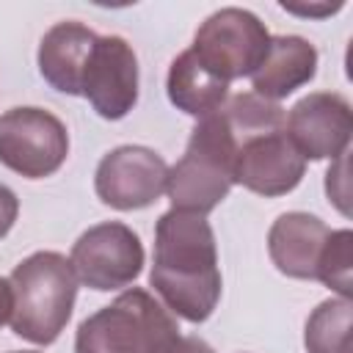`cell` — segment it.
Here are the masks:
<instances>
[{
  "label": "cell",
  "mask_w": 353,
  "mask_h": 353,
  "mask_svg": "<svg viewBox=\"0 0 353 353\" xmlns=\"http://www.w3.org/2000/svg\"><path fill=\"white\" fill-rule=\"evenodd\" d=\"M149 284L174 317L204 323L221 301L215 232L204 215L168 210L154 223Z\"/></svg>",
  "instance_id": "6da1fadb"
},
{
  "label": "cell",
  "mask_w": 353,
  "mask_h": 353,
  "mask_svg": "<svg viewBox=\"0 0 353 353\" xmlns=\"http://www.w3.org/2000/svg\"><path fill=\"white\" fill-rule=\"evenodd\" d=\"M179 339V323L165 303L130 287L77 325L74 353H171Z\"/></svg>",
  "instance_id": "7a4b0ae2"
},
{
  "label": "cell",
  "mask_w": 353,
  "mask_h": 353,
  "mask_svg": "<svg viewBox=\"0 0 353 353\" xmlns=\"http://www.w3.org/2000/svg\"><path fill=\"white\" fill-rule=\"evenodd\" d=\"M8 281L14 292L11 331L33 345H52L77 301L72 262L58 251H36L11 270Z\"/></svg>",
  "instance_id": "3957f363"
},
{
  "label": "cell",
  "mask_w": 353,
  "mask_h": 353,
  "mask_svg": "<svg viewBox=\"0 0 353 353\" xmlns=\"http://www.w3.org/2000/svg\"><path fill=\"white\" fill-rule=\"evenodd\" d=\"M232 160H234V138L215 110L196 121L190 130L185 154L168 165L165 193L171 210L210 215L232 190Z\"/></svg>",
  "instance_id": "277c9868"
},
{
  "label": "cell",
  "mask_w": 353,
  "mask_h": 353,
  "mask_svg": "<svg viewBox=\"0 0 353 353\" xmlns=\"http://www.w3.org/2000/svg\"><path fill=\"white\" fill-rule=\"evenodd\" d=\"M270 47V33L265 22L237 6H226L212 11L193 36V55L210 69L215 77L232 83L240 77H251L265 61Z\"/></svg>",
  "instance_id": "5b68a950"
},
{
  "label": "cell",
  "mask_w": 353,
  "mask_h": 353,
  "mask_svg": "<svg viewBox=\"0 0 353 353\" xmlns=\"http://www.w3.org/2000/svg\"><path fill=\"white\" fill-rule=\"evenodd\" d=\"M69 157L66 124L36 105H19L0 116V163L25 179L52 176Z\"/></svg>",
  "instance_id": "8992f818"
},
{
  "label": "cell",
  "mask_w": 353,
  "mask_h": 353,
  "mask_svg": "<svg viewBox=\"0 0 353 353\" xmlns=\"http://www.w3.org/2000/svg\"><path fill=\"white\" fill-rule=\"evenodd\" d=\"M229 132L234 138V160H232L234 185H243L245 190L265 199L287 196L301 185L306 174V160L292 146L284 127L259 130V132H234L229 127Z\"/></svg>",
  "instance_id": "52a82bcc"
},
{
  "label": "cell",
  "mask_w": 353,
  "mask_h": 353,
  "mask_svg": "<svg viewBox=\"0 0 353 353\" xmlns=\"http://www.w3.org/2000/svg\"><path fill=\"white\" fill-rule=\"evenodd\" d=\"M69 262L77 281L97 292H110L132 284L143 270L141 237L121 221L88 226L72 245Z\"/></svg>",
  "instance_id": "ba28073f"
},
{
  "label": "cell",
  "mask_w": 353,
  "mask_h": 353,
  "mask_svg": "<svg viewBox=\"0 0 353 353\" xmlns=\"http://www.w3.org/2000/svg\"><path fill=\"white\" fill-rule=\"evenodd\" d=\"M165 176L168 163L154 149L124 143L99 160L94 171V190L102 204L130 212L154 204L165 193Z\"/></svg>",
  "instance_id": "9c48e42d"
},
{
  "label": "cell",
  "mask_w": 353,
  "mask_h": 353,
  "mask_svg": "<svg viewBox=\"0 0 353 353\" xmlns=\"http://www.w3.org/2000/svg\"><path fill=\"white\" fill-rule=\"evenodd\" d=\"M80 97L108 121L124 119L138 105V55L124 36H97Z\"/></svg>",
  "instance_id": "30bf717a"
},
{
  "label": "cell",
  "mask_w": 353,
  "mask_h": 353,
  "mask_svg": "<svg viewBox=\"0 0 353 353\" xmlns=\"http://www.w3.org/2000/svg\"><path fill=\"white\" fill-rule=\"evenodd\" d=\"M284 132L303 160H336L350 146V102L336 91H312L284 113Z\"/></svg>",
  "instance_id": "8fae6325"
},
{
  "label": "cell",
  "mask_w": 353,
  "mask_h": 353,
  "mask_svg": "<svg viewBox=\"0 0 353 353\" xmlns=\"http://www.w3.org/2000/svg\"><path fill=\"white\" fill-rule=\"evenodd\" d=\"M97 36L99 33H94L88 25L77 19L55 22L41 36L39 52H36L39 74L44 77V83L61 94L80 97L83 74H85Z\"/></svg>",
  "instance_id": "7c38bea8"
},
{
  "label": "cell",
  "mask_w": 353,
  "mask_h": 353,
  "mask_svg": "<svg viewBox=\"0 0 353 353\" xmlns=\"http://www.w3.org/2000/svg\"><path fill=\"white\" fill-rule=\"evenodd\" d=\"M331 229L309 212H281L268 232V254L279 273L290 279L314 281L317 262Z\"/></svg>",
  "instance_id": "4fadbf2b"
},
{
  "label": "cell",
  "mask_w": 353,
  "mask_h": 353,
  "mask_svg": "<svg viewBox=\"0 0 353 353\" xmlns=\"http://www.w3.org/2000/svg\"><path fill=\"white\" fill-rule=\"evenodd\" d=\"M317 74V47L303 36H270V47L259 69L251 74L254 94L279 102L312 83Z\"/></svg>",
  "instance_id": "5bb4252c"
},
{
  "label": "cell",
  "mask_w": 353,
  "mask_h": 353,
  "mask_svg": "<svg viewBox=\"0 0 353 353\" xmlns=\"http://www.w3.org/2000/svg\"><path fill=\"white\" fill-rule=\"evenodd\" d=\"M165 91L171 105L193 119H204L215 113L229 99V83L215 77L210 69H204V63L193 55L190 47L171 61Z\"/></svg>",
  "instance_id": "9a60e30c"
},
{
  "label": "cell",
  "mask_w": 353,
  "mask_h": 353,
  "mask_svg": "<svg viewBox=\"0 0 353 353\" xmlns=\"http://www.w3.org/2000/svg\"><path fill=\"white\" fill-rule=\"evenodd\" d=\"M353 303L350 298H325L306 317L303 345L306 353H353L350 342Z\"/></svg>",
  "instance_id": "2e32d148"
},
{
  "label": "cell",
  "mask_w": 353,
  "mask_h": 353,
  "mask_svg": "<svg viewBox=\"0 0 353 353\" xmlns=\"http://www.w3.org/2000/svg\"><path fill=\"white\" fill-rule=\"evenodd\" d=\"M314 281H323L339 298L353 295V232L350 229H331L317 262Z\"/></svg>",
  "instance_id": "e0dca14e"
},
{
  "label": "cell",
  "mask_w": 353,
  "mask_h": 353,
  "mask_svg": "<svg viewBox=\"0 0 353 353\" xmlns=\"http://www.w3.org/2000/svg\"><path fill=\"white\" fill-rule=\"evenodd\" d=\"M345 168H347V152L339 154L334 160V165L328 168L325 174V193H328V201H334L339 207L342 215H347V176H345Z\"/></svg>",
  "instance_id": "ac0fdd59"
},
{
  "label": "cell",
  "mask_w": 353,
  "mask_h": 353,
  "mask_svg": "<svg viewBox=\"0 0 353 353\" xmlns=\"http://www.w3.org/2000/svg\"><path fill=\"white\" fill-rule=\"evenodd\" d=\"M17 215H19V199L17 193L0 182V240L11 232V226L17 223Z\"/></svg>",
  "instance_id": "d6986e66"
},
{
  "label": "cell",
  "mask_w": 353,
  "mask_h": 353,
  "mask_svg": "<svg viewBox=\"0 0 353 353\" xmlns=\"http://www.w3.org/2000/svg\"><path fill=\"white\" fill-rule=\"evenodd\" d=\"M281 8L290 11V14H298V17H314V19H323V17H331L342 8V3H287L281 0Z\"/></svg>",
  "instance_id": "ffe728a7"
},
{
  "label": "cell",
  "mask_w": 353,
  "mask_h": 353,
  "mask_svg": "<svg viewBox=\"0 0 353 353\" xmlns=\"http://www.w3.org/2000/svg\"><path fill=\"white\" fill-rule=\"evenodd\" d=\"M11 309H14V292H11V281L0 276V328L11 320Z\"/></svg>",
  "instance_id": "44dd1931"
},
{
  "label": "cell",
  "mask_w": 353,
  "mask_h": 353,
  "mask_svg": "<svg viewBox=\"0 0 353 353\" xmlns=\"http://www.w3.org/2000/svg\"><path fill=\"white\" fill-rule=\"evenodd\" d=\"M171 353H215L201 336H182Z\"/></svg>",
  "instance_id": "7402d4cb"
},
{
  "label": "cell",
  "mask_w": 353,
  "mask_h": 353,
  "mask_svg": "<svg viewBox=\"0 0 353 353\" xmlns=\"http://www.w3.org/2000/svg\"><path fill=\"white\" fill-rule=\"evenodd\" d=\"M8 353H39V350H8Z\"/></svg>",
  "instance_id": "603a6c76"
}]
</instances>
